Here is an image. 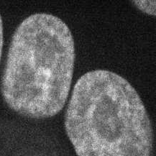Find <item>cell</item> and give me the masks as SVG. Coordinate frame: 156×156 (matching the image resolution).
Instances as JSON below:
<instances>
[{
  "mask_svg": "<svg viewBox=\"0 0 156 156\" xmlns=\"http://www.w3.org/2000/svg\"><path fill=\"white\" fill-rule=\"evenodd\" d=\"M64 126L77 156H151L152 124L138 93L114 72L95 70L78 80Z\"/></svg>",
  "mask_w": 156,
  "mask_h": 156,
  "instance_id": "2",
  "label": "cell"
},
{
  "mask_svg": "<svg viewBox=\"0 0 156 156\" xmlns=\"http://www.w3.org/2000/svg\"><path fill=\"white\" fill-rule=\"evenodd\" d=\"M4 43V35H3V23L1 15H0V61H1L2 53V48Z\"/></svg>",
  "mask_w": 156,
  "mask_h": 156,
  "instance_id": "4",
  "label": "cell"
},
{
  "mask_svg": "<svg viewBox=\"0 0 156 156\" xmlns=\"http://www.w3.org/2000/svg\"><path fill=\"white\" fill-rule=\"evenodd\" d=\"M135 5L146 14L151 15H155V1H134Z\"/></svg>",
  "mask_w": 156,
  "mask_h": 156,
  "instance_id": "3",
  "label": "cell"
},
{
  "mask_svg": "<svg viewBox=\"0 0 156 156\" xmlns=\"http://www.w3.org/2000/svg\"><path fill=\"white\" fill-rule=\"evenodd\" d=\"M75 63L74 40L56 16L37 13L13 34L1 82L4 101L25 117L56 115L66 103Z\"/></svg>",
  "mask_w": 156,
  "mask_h": 156,
  "instance_id": "1",
  "label": "cell"
}]
</instances>
